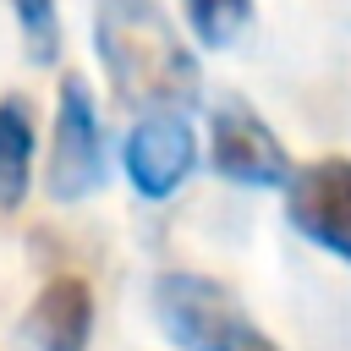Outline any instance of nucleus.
<instances>
[{
  "instance_id": "nucleus-1",
  "label": "nucleus",
  "mask_w": 351,
  "mask_h": 351,
  "mask_svg": "<svg viewBox=\"0 0 351 351\" xmlns=\"http://www.w3.org/2000/svg\"><path fill=\"white\" fill-rule=\"evenodd\" d=\"M93 44H99V66L126 110L181 115L197 104V93H203L197 55L181 44L176 22L159 11V0H99Z\"/></svg>"
},
{
  "instance_id": "nucleus-2",
  "label": "nucleus",
  "mask_w": 351,
  "mask_h": 351,
  "mask_svg": "<svg viewBox=\"0 0 351 351\" xmlns=\"http://www.w3.org/2000/svg\"><path fill=\"white\" fill-rule=\"evenodd\" d=\"M154 318L165 340L181 351H280L241 307L236 296L208 274H159L154 280Z\"/></svg>"
},
{
  "instance_id": "nucleus-3",
  "label": "nucleus",
  "mask_w": 351,
  "mask_h": 351,
  "mask_svg": "<svg viewBox=\"0 0 351 351\" xmlns=\"http://www.w3.org/2000/svg\"><path fill=\"white\" fill-rule=\"evenodd\" d=\"M104 126H99V104L88 93L82 77L60 82L55 99V132H49V165H44V186L55 203H82L104 186Z\"/></svg>"
},
{
  "instance_id": "nucleus-4",
  "label": "nucleus",
  "mask_w": 351,
  "mask_h": 351,
  "mask_svg": "<svg viewBox=\"0 0 351 351\" xmlns=\"http://www.w3.org/2000/svg\"><path fill=\"white\" fill-rule=\"evenodd\" d=\"M285 219L296 225V236L351 263V159L324 154L296 165L285 181Z\"/></svg>"
},
{
  "instance_id": "nucleus-5",
  "label": "nucleus",
  "mask_w": 351,
  "mask_h": 351,
  "mask_svg": "<svg viewBox=\"0 0 351 351\" xmlns=\"http://www.w3.org/2000/svg\"><path fill=\"white\" fill-rule=\"evenodd\" d=\"M208 165L236 186H285L291 181L285 143L269 132V121L247 99H219L208 110Z\"/></svg>"
},
{
  "instance_id": "nucleus-6",
  "label": "nucleus",
  "mask_w": 351,
  "mask_h": 351,
  "mask_svg": "<svg viewBox=\"0 0 351 351\" xmlns=\"http://www.w3.org/2000/svg\"><path fill=\"white\" fill-rule=\"evenodd\" d=\"M126 176L148 203H165L197 165V137L186 126V115H137V126L126 132Z\"/></svg>"
},
{
  "instance_id": "nucleus-7",
  "label": "nucleus",
  "mask_w": 351,
  "mask_h": 351,
  "mask_svg": "<svg viewBox=\"0 0 351 351\" xmlns=\"http://www.w3.org/2000/svg\"><path fill=\"white\" fill-rule=\"evenodd\" d=\"M33 351H88L93 340V291L77 274H55L27 307Z\"/></svg>"
},
{
  "instance_id": "nucleus-8",
  "label": "nucleus",
  "mask_w": 351,
  "mask_h": 351,
  "mask_svg": "<svg viewBox=\"0 0 351 351\" xmlns=\"http://www.w3.org/2000/svg\"><path fill=\"white\" fill-rule=\"evenodd\" d=\"M33 186V110L22 93L0 99V214H16Z\"/></svg>"
},
{
  "instance_id": "nucleus-9",
  "label": "nucleus",
  "mask_w": 351,
  "mask_h": 351,
  "mask_svg": "<svg viewBox=\"0 0 351 351\" xmlns=\"http://www.w3.org/2000/svg\"><path fill=\"white\" fill-rule=\"evenodd\" d=\"M181 5H186L197 44H208V49H230L252 22V0H181Z\"/></svg>"
},
{
  "instance_id": "nucleus-10",
  "label": "nucleus",
  "mask_w": 351,
  "mask_h": 351,
  "mask_svg": "<svg viewBox=\"0 0 351 351\" xmlns=\"http://www.w3.org/2000/svg\"><path fill=\"white\" fill-rule=\"evenodd\" d=\"M16 27H22V44H27V60L33 66H55L60 55V11L55 0H5Z\"/></svg>"
}]
</instances>
